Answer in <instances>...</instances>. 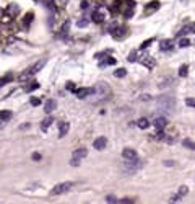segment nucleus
<instances>
[{"label":"nucleus","instance_id":"f257e3e1","mask_svg":"<svg viewBox=\"0 0 195 204\" xmlns=\"http://www.w3.org/2000/svg\"><path fill=\"white\" fill-rule=\"evenodd\" d=\"M109 95H111V87H109L106 82H99L97 85H94V87L91 88V93H90L88 98L93 101V103H101V101L109 98Z\"/></svg>","mask_w":195,"mask_h":204},{"label":"nucleus","instance_id":"f03ea898","mask_svg":"<svg viewBox=\"0 0 195 204\" xmlns=\"http://www.w3.org/2000/svg\"><path fill=\"white\" fill-rule=\"evenodd\" d=\"M156 105L161 111H173V108H176V101L169 95H161L156 100Z\"/></svg>","mask_w":195,"mask_h":204},{"label":"nucleus","instance_id":"7ed1b4c3","mask_svg":"<svg viewBox=\"0 0 195 204\" xmlns=\"http://www.w3.org/2000/svg\"><path fill=\"white\" fill-rule=\"evenodd\" d=\"M46 65V60H39V62H36L34 65H31V67H28V70H25L20 75V80L21 82H25V80H28V78H31L33 75H36V73L42 69V67Z\"/></svg>","mask_w":195,"mask_h":204},{"label":"nucleus","instance_id":"20e7f679","mask_svg":"<svg viewBox=\"0 0 195 204\" xmlns=\"http://www.w3.org/2000/svg\"><path fill=\"white\" fill-rule=\"evenodd\" d=\"M72 186L73 183L72 181H64V183H59V185H55L52 191H50V194L52 196H57V194H65V193H68L72 189Z\"/></svg>","mask_w":195,"mask_h":204},{"label":"nucleus","instance_id":"39448f33","mask_svg":"<svg viewBox=\"0 0 195 204\" xmlns=\"http://www.w3.org/2000/svg\"><path fill=\"white\" fill-rule=\"evenodd\" d=\"M86 155H88V150L85 149V147H80V149H77V150L72 154L70 165H73V167H78V165H80V160H83V158L86 157Z\"/></svg>","mask_w":195,"mask_h":204},{"label":"nucleus","instance_id":"423d86ee","mask_svg":"<svg viewBox=\"0 0 195 204\" xmlns=\"http://www.w3.org/2000/svg\"><path fill=\"white\" fill-rule=\"evenodd\" d=\"M91 20L94 21V23H102V21L106 20V13H104V7H99L96 8L93 15H91Z\"/></svg>","mask_w":195,"mask_h":204},{"label":"nucleus","instance_id":"0eeeda50","mask_svg":"<svg viewBox=\"0 0 195 204\" xmlns=\"http://www.w3.org/2000/svg\"><path fill=\"white\" fill-rule=\"evenodd\" d=\"M122 157L127 162H132V160H137V158H138V155H137V150L132 149V147H125V149L122 150Z\"/></svg>","mask_w":195,"mask_h":204},{"label":"nucleus","instance_id":"6e6552de","mask_svg":"<svg viewBox=\"0 0 195 204\" xmlns=\"http://www.w3.org/2000/svg\"><path fill=\"white\" fill-rule=\"evenodd\" d=\"M5 15L10 16V18H16L20 15V5L16 3H10L7 8H5Z\"/></svg>","mask_w":195,"mask_h":204},{"label":"nucleus","instance_id":"1a4fd4ad","mask_svg":"<svg viewBox=\"0 0 195 204\" xmlns=\"http://www.w3.org/2000/svg\"><path fill=\"white\" fill-rule=\"evenodd\" d=\"M140 62L146 67V69H154V65H156V59L151 57V56H141Z\"/></svg>","mask_w":195,"mask_h":204},{"label":"nucleus","instance_id":"9d476101","mask_svg":"<svg viewBox=\"0 0 195 204\" xmlns=\"http://www.w3.org/2000/svg\"><path fill=\"white\" fill-rule=\"evenodd\" d=\"M111 35L116 38V39H120V38H124L125 35H127V28H125V26H117V25H116V28H114V30L111 31Z\"/></svg>","mask_w":195,"mask_h":204},{"label":"nucleus","instance_id":"9b49d317","mask_svg":"<svg viewBox=\"0 0 195 204\" xmlns=\"http://www.w3.org/2000/svg\"><path fill=\"white\" fill-rule=\"evenodd\" d=\"M106 145H107V139L104 137V135L97 137L94 142H93V147H94L96 150H104V149H106Z\"/></svg>","mask_w":195,"mask_h":204},{"label":"nucleus","instance_id":"f8f14e48","mask_svg":"<svg viewBox=\"0 0 195 204\" xmlns=\"http://www.w3.org/2000/svg\"><path fill=\"white\" fill-rule=\"evenodd\" d=\"M158 8H159V2H158V0H153V2H150V3H148L146 7H145V16L154 13Z\"/></svg>","mask_w":195,"mask_h":204},{"label":"nucleus","instance_id":"ddd939ff","mask_svg":"<svg viewBox=\"0 0 195 204\" xmlns=\"http://www.w3.org/2000/svg\"><path fill=\"white\" fill-rule=\"evenodd\" d=\"M68 129H70V123L68 121H60L59 123V137H64V135L68 132Z\"/></svg>","mask_w":195,"mask_h":204},{"label":"nucleus","instance_id":"4468645a","mask_svg":"<svg viewBox=\"0 0 195 204\" xmlns=\"http://www.w3.org/2000/svg\"><path fill=\"white\" fill-rule=\"evenodd\" d=\"M166 126H168V119H166L164 116H159V118H156V119H154V127L158 129H164Z\"/></svg>","mask_w":195,"mask_h":204},{"label":"nucleus","instance_id":"2eb2a0df","mask_svg":"<svg viewBox=\"0 0 195 204\" xmlns=\"http://www.w3.org/2000/svg\"><path fill=\"white\" fill-rule=\"evenodd\" d=\"M55 108H57V101L55 100H47L44 103V111L46 113H52Z\"/></svg>","mask_w":195,"mask_h":204},{"label":"nucleus","instance_id":"dca6fc26","mask_svg":"<svg viewBox=\"0 0 195 204\" xmlns=\"http://www.w3.org/2000/svg\"><path fill=\"white\" fill-rule=\"evenodd\" d=\"M75 93H77V96L80 100H85V98H88V96H90L91 88H78V90H75Z\"/></svg>","mask_w":195,"mask_h":204},{"label":"nucleus","instance_id":"f3484780","mask_svg":"<svg viewBox=\"0 0 195 204\" xmlns=\"http://www.w3.org/2000/svg\"><path fill=\"white\" fill-rule=\"evenodd\" d=\"M159 48H161V51H171L174 48V43L171 41V39H164V41H161V44H159Z\"/></svg>","mask_w":195,"mask_h":204},{"label":"nucleus","instance_id":"a211bd4d","mask_svg":"<svg viewBox=\"0 0 195 204\" xmlns=\"http://www.w3.org/2000/svg\"><path fill=\"white\" fill-rule=\"evenodd\" d=\"M10 118H11V111L8 110H3V111H0V123H8L10 121Z\"/></svg>","mask_w":195,"mask_h":204},{"label":"nucleus","instance_id":"6ab92c4d","mask_svg":"<svg viewBox=\"0 0 195 204\" xmlns=\"http://www.w3.org/2000/svg\"><path fill=\"white\" fill-rule=\"evenodd\" d=\"M34 20V13H26L25 15V18H23V26L25 28H30V25H31V21Z\"/></svg>","mask_w":195,"mask_h":204},{"label":"nucleus","instance_id":"aec40b11","mask_svg":"<svg viewBox=\"0 0 195 204\" xmlns=\"http://www.w3.org/2000/svg\"><path fill=\"white\" fill-rule=\"evenodd\" d=\"M52 118L50 116H47V118H44V121L41 123V131H47V129L50 127V124H52Z\"/></svg>","mask_w":195,"mask_h":204},{"label":"nucleus","instance_id":"412c9836","mask_svg":"<svg viewBox=\"0 0 195 204\" xmlns=\"http://www.w3.org/2000/svg\"><path fill=\"white\" fill-rule=\"evenodd\" d=\"M137 126H138L140 129H146L148 126H150V121H148L146 118H140V119L137 121Z\"/></svg>","mask_w":195,"mask_h":204},{"label":"nucleus","instance_id":"4be33fe9","mask_svg":"<svg viewBox=\"0 0 195 204\" xmlns=\"http://www.w3.org/2000/svg\"><path fill=\"white\" fill-rule=\"evenodd\" d=\"M182 145L185 147V149H190V150H195V142L192 139H184L182 140Z\"/></svg>","mask_w":195,"mask_h":204},{"label":"nucleus","instance_id":"5701e85b","mask_svg":"<svg viewBox=\"0 0 195 204\" xmlns=\"http://www.w3.org/2000/svg\"><path fill=\"white\" fill-rule=\"evenodd\" d=\"M173 85V77H166L161 80V83H159V87L161 88H166V87H171Z\"/></svg>","mask_w":195,"mask_h":204},{"label":"nucleus","instance_id":"b1692460","mask_svg":"<svg viewBox=\"0 0 195 204\" xmlns=\"http://www.w3.org/2000/svg\"><path fill=\"white\" fill-rule=\"evenodd\" d=\"M55 8H65V5L68 3V0H52Z\"/></svg>","mask_w":195,"mask_h":204},{"label":"nucleus","instance_id":"393cba45","mask_svg":"<svg viewBox=\"0 0 195 204\" xmlns=\"http://www.w3.org/2000/svg\"><path fill=\"white\" fill-rule=\"evenodd\" d=\"M68 26H70V23H68V21H65V23H64V26L60 28V33H59V36H60V38L67 36V33H68Z\"/></svg>","mask_w":195,"mask_h":204},{"label":"nucleus","instance_id":"a878e982","mask_svg":"<svg viewBox=\"0 0 195 204\" xmlns=\"http://www.w3.org/2000/svg\"><path fill=\"white\" fill-rule=\"evenodd\" d=\"M112 64H116V59H114V57H107L106 60L101 62L99 67H106V65H112Z\"/></svg>","mask_w":195,"mask_h":204},{"label":"nucleus","instance_id":"bb28decb","mask_svg":"<svg viewBox=\"0 0 195 204\" xmlns=\"http://www.w3.org/2000/svg\"><path fill=\"white\" fill-rule=\"evenodd\" d=\"M190 31H192V26H184L179 33H177L176 36H177V38H181V36H184V35H187V33H190Z\"/></svg>","mask_w":195,"mask_h":204},{"label":"nucleus","instance_id":"cd10ccee","mask_svg":"<svg viewBox=\"0 0 195 204\" xmlns=\"http://www.w3.org/2000/svg\"><path fill=\"white\" fill-rule=\"evenodd\" d=\"M187 73H189V67L187 65H181L179 67V75L181 77H187Z\"/></svg>","mask_w":195,"mask_h":204},{"label":"nucleus","instance_id":"c85d7f7f","mask_svg":"<svg viewBox=\"0 0 195 204\" xmlns=\"http://www.w3.org/2000/svg\"><path fill=\"white\" fill-rule=\"evenodd\" d=\"M114 75H116L117 78H122V77H125V75H127V70H125V69H119V70H116V72H114Z\"/></svg>","mask_w":195,"mask_h":204},{"label":"nucleus","instance_id":"c756f323","mask_svg":"<svg viewBox=\"0 0 195 204\" xmlns=\"http://www.w3.org/2000/svg\"><path fill=\"white\" fill-rule=\"evenodd\" d=\"M137 59H138V52H137V51L133 49V51L130 52V56H129V60H130V62H135Z\"/></svg>","mask_w":195,"mask_h":204},{"label":"nucleus","instance_id":"7c9ffc66","mask_svg":"<svg viewBox=\"0 0 195 204\" xmlns=\"http://www.w3.org/2000/svg\"><path fill=\"white\" fill-rule=\"evenodd\" d=\"M187 46H190V39H187V38L181 39V43H179V48H187Z\"/></svg>","mask_w":195,"mask_h":204},{"label":"nucleus","instance_id":"2f4dec72","mask_svg":"<svg viewBox=\"0 0 195 204\" xmlns=\"http://www.w3.org/2000/svg\"><path fill=\"white\" fill-rule=\"evenodd\" d=\"M36 88H39V83L34 82V83H30V85H28L25 90H26V92H33V90H36Z\"/></svg>","mask_w":195,"mask_h":204},{"label":"nucleus","instance_id":"473e14b6","mask_svg":"<svg viewBox=\"0 0 195 204\" xmlns=\"http://www.w3.org/2000/svg\"><path fill=\"white\" fill-rule=\"evenodd\" d=\"M154 41V39L151 38V39H146V41H143V44H141V46H140V49H146L148 46H151V43Z\"/></svg>","mask_w":195,"mask_h":204},{"label":"nucleus","instance_id":"72a5a7b5","mask_svg":"<svg viewBox=\"0 0 195 204\" xmlns=\"http://www.w3.org/2000/svg\"><path fill=\"white\" fill-rule=\"evenodd\" d=\"M185 105L190 106V108H195V98H187L185 100Z\"/></svg>","mask_w":195,"mask_h":204},{"label":"nucleus","instance_id":"f704fd0d","mask_svg":"<svg viewBox=\"0 0 195 204\" xmlns=\"http://www.w3.org/2000/svg\"><path fill=\"white\" fill-rule=\"evenodd\" d=\"M187 193H189V188H187V186H181V188H179V194H181V196H185Z\"/></svg>","mask_w":195,"mask_h":204},{"label":"nucleus","instance_id":"c9c22d12","mask_svg":"<svg viewBox=\"0 0 195 204\" xmlns=\"http://www.w3.org/2000/svg\"><path fill=\"white\" fill-rule=\"evenodd\" d=\"M117 201H119V199H117L116 196H111V194L106 196V202H117Z\"/></svg>","mask_w":195,"mask_h":204},{"label":"nucleus","instance_id":"e433bc0d","mask_svg":"<svg viewBox=\"0 0 195 204\" xmlns=\"http://www.w3.org/2000/svg\"><path fill=\"white\" fill-rule=\"evenodd\" d=\"M30 103H31L33 106H39V105H41V100H39V98H31Z\"/></svg>","mask_w":195,"mask_h":204},{"label":"nucleus","instance_id":"4c0bfd02","mask_svg":"<svg viewBox=\"0 0 195 204\" xmlns=\"http://www.w3.org/2000/svg\"><path fill=\"white\" fill-rule=\"evenodd\" d=\"M181 199H182V196H181V194H176V196H173V198H171L169 201H171V202H179Z\"/></svg>","mask_w":195,"mask_h":204},{"label":"nucleus","instance_id":"58836bf2","mask_svg":"<svg viewBox=\"0 0 195 204\" xmlns=\"http://www.w3.org/2000/svg\"><path fill=\"white\" fill-rule=\"evenodd\" d=\"M31 158H33L34 162H39V160H41V154H38V152H34V154L31 155Z\"/></svg>","mask_w":195,"mask_h":204},{"label":"nucleus","instance_id":"ea45409f","mask_svg":"<svg viewBox=\"0 0 195 204\" xmlns=\"http://www.w3.org/2000/svg\"><path fill=\"white\" fill-rule=\"evenodd\" d=\"M80 28H85V26H86L88 25V20H78V23H77Z\"/></svg>","mask_w":195,"mask_h":204},{"label":"nucleus","instance_id":"a19ab883","mask_svg":"<svg viewBox=\"0 0 195 204\" xmlns=\"http://www.w3.org/2000/svg\"><path fill=\"white\" fill-rule=\"evenodd\" d=\"M65 88H67V90H72V92H73V90H75V83H73V82H68V83L65 85Z\"/></svg>","mask_w":195,"mask_h":204},{"label":"nucleus","instance_id":"79ce46f5","mask_svg":"<svg viewBox=\"0 0 195 204\" xmlns=\"http://www.w3.org/2000/svg\"><path fill=\"white\" fill-rule=\"evenodd\" d=\"M120 202L129 204V202H135V199H133V198H124V199H120Z\"/></svg>","mask_w":195,"mask_h":204},{"label":"nucleus","instance_id":"37998d69","mask_svg":"<svg viewBox=\"0 0 195 204\" xmlns=\"http://www.w3.org/2000/svg\"><path fill=\"white\" fill-rule=\"evenodd\" d=\"M80 7H82V10H86V8L90 7V2H86V0H85V2H82V5H80Z\"/></svg>","mask_w":195,"mask_h":204},{"label":"nucleus","instance_id":"c03bdc74","mask_svg":"<svg viewBox=\"0 0 195 204\" xmlns=\"http://www.w3.org/2000/svg\"><path fill=\"white\" fill-rule=\"evenodd\" d=\"M8 80H10V78H8V77H3V78H0V87H3V85H5V83H7Z\"/></svg>","mask_w":195,"mask_h":204},{"label":"nucleus","instance_id":"a18cd8bd","mask_svg":"<svg viewBox=\"0 0 195 204\" xmlns=\"http://www.w3.org/2000/svg\"><path fill=\"white\" fill-rule=\"evenodd\" d=\"M164 165H168V167H173V165H174V162H169V160H168V162H164Z\"/></svg>","mask_w":195,"mask_h":204},{"label":"nucleus","instance_id":"49530a36","mask_svg":"<svg viewBox=\"0 0 195 204\" xmlns=\"http://www.w3.org/2000/svg\"><path fill=\"white\" fill-rule=\"evenodd\" d=\"M192 31H193V33H195V23H193V25H192Z\"/></svg>","mask_w":195,"mask_h":204},{"label":"nucleus","instance_id":"de8ad7c7","mask_svg":"<svg viewBox=\"0 0 195 204\" xmlns=\"http://www.w3.org/2000/svg\"><path fill=\"white\" fill-rule=\"evenodd\" d=\"M0 15H2V10H0Z\"/></svg>","mask_w":195,"mask_h":204},{"label":"nucleus","instance_id":"09e8293b","mask_svg":"<svg viewBox=\"0 0 195 204\" xmlns=\"http://www.w3.org/2000/svg\"><path fill=\"white\" fill-rule=\"evenodd\" d=\"M36 2H38V0H36Z\"/></svg>","mask_w":195,"mask_h":204}]
</instances>
